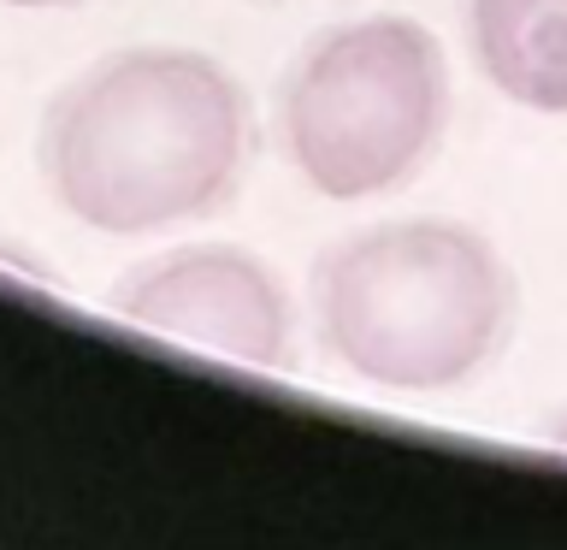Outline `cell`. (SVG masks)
I'll list each match as a JSON object with an SVG mask.
<instances>
[{"mask_svg": "<svg viewBox=\"0 0 567 550\" xmlns=\"http://www.w3.org/2000/svg\"><path fill=\"white\" fill-rule=\"evenodd\" d=\"M7 7H71V0H7Z\"/></svg>", "mask_w": 567, "mask_h": 550, "instance_id": "cell-7", "label": "cell"}, {"mask_svg": "<svg viewBox=\"0 0 567 550\" xmlns=\"http://www.w3.org/2000/svg\"><path fill=\"white\" fill-rule=\"evenodd\" d=\"M450 65L437 35L402 12L349 18L296 53L278 95L284 154L326 202H372L437 154Z\"/></svg>", "mask_w": 567, "mask_h": 550, "instance_id": "cell-3", "label": "cell"}, {"mask_svg": "<svg viewBox=\"0 0 567 550\" xmlns=\"http://www.w3.org/2000/svg\"><path fill=\"white\" fill-rule=\"evenodd\" d=\"M549 444H561V450H567V403L556 408V420H549Z\"/></svg>", "mask_w": 567, "mask_h": 550, "instance_id": "cell-6", "label": "cell"}, {"mask_svg": "<svg viewBox=\"0 0 567 550\" xmlns=\"http://www.w3.org/2000/svg\"><path fill=\"white\" fill-rule=\"evenodd\" d=\"M520 291L461 220H384L313 266L319 344L349 379L432 397L478 379L508 344Z\"/></svg>", "mask_w": 567, "mask_h": 550, "instance_id": "cell-2", "label": "cell"}, {"mask_svg": "<svg viewBox=\"0 0 567 550\" xmlns=\"http://www.w3.org/2000/svg\"><path fill=\"white\" fill-rule=\"evenodd\" d=\"M113 308L142 332L177 337L243 367H290L296 355L290 291L237 243H189L136 266L113 291Z\"/></svg>", "mask_w": 567, "mask_h": 550, "instance_id": "cell-4", "label": "cell"}, {"mask_svg": "<svg viewBox=\"0 0 567 550\" xmlns=\"http://www.w3.org/2000/svg\"><path fill=\"white\" fill-rule=\"evenodd\" d=\"M467 42L503 101L567 119V0H467Z\"/></svg>", "mask_w": 567, "mask_h": 550, "instance_id": "cell-5", "label": "cell"}, {"mask_svg": "<svg viewBox=\"0 0 567 550\" xmlns=\"http://www.w3.org/2000/svg\"><path fill=\"white\" fill-rule=\"evenodd\" d=\"M248 166V95L189 48H131L60 89L42 124V172L71 220L106 237H154L202 220Z\"/></svg>", "mask_w": 567, "mask_h": 550, "instance_id": "cell-1", "label": "cell"}]
</instances>
